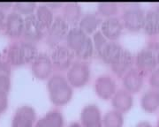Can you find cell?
Returning a JSON list of instances; mask_svg holds the SVG:
<instances>
[{
  "label": "cell",
  "mask_w": 159,
  "mask_h": 127,
  "mask_svg": "<svg viewBox=\"0 0 159 127\" xmlns=\"http://www.w3.org/2000/svg\"><path fill=\"white\" fill-rule=\"evenodd\" d=\"M82 15L81 7L77 2H67L63 5L61 17L68 23L69 26L79 24Z\"/></svg>",
  "instance_id": "cell-18"
},
{
  "label": "cell",
  "mask_w": 159,
  "mask_h": 127,
  "mask_svg": "<svg viewBox=\"0 0 159 127\" xmlns=\"http://www.w3.org/2000/svg\"><path fill=\"white\" fill-rule=\"evenodd\" d=\"M123 50L124 48L119 42L109 41L98 57H100L103 63L111 65L118 58Z\"/></svg>",
  "instance_id": "cell-22"
},
{
  "label": "cell",
  "mask_w": 159,
  "mask_h": 127,
  "mask_svg": "<svg viewBox=\"0 0 159 127\" xmlns=\"http://www.w3.org/2000/svg\"><path fill=\"white\" fill-rule=\"evenodd\" d=\"M6 14L5 11L0 9V30L4 28V25H5V21H6Z\"/></svg>",
  "instance_id": "cell-36"
},
{
  "label": "cell",
  "mask_w": 159,
  "mask_h": 127,
  "mask_svg": "<svg viewBox=\"0 0 159 127\" xmlns=\"http://www.w3.org/2000/svg\"><path fill=\"white\" fill-rule=\"evenodd\" d=\"M119 6L115 2H101L97 6V13L101 17H114L119 12Z\"/></svg>",
  "instance_id": "cell-28"
},
{
  "label": "cell",
  "mask_w": 159,
  "mask_h": 127,
  "mask_svg": "<svg viewBox=\"0 0 159 127\" xmlns=\"http://www.w3.org/2000/svg\"><path fill=\"white\" fill-rule=\"evenodd\" d=\"M111 105L113 110H118L121 113H125L133 108L134 97L133 94L127 92L124 88L117 90L111 98Z\"/></svg>",
  "instance_id": "cell-16"
},
{
  "label": "cell",
  "mask_w": 159,
  "mask_h": 127,
  "mask_svg": "<svg viewBox=\"0 0 159 127\" xmlns=\"http://www.w3.org/2000/svg\"><path fill=\"white\" fill-rule=\"evenodd\" d=\"M13 6V3L11 2H0V9L3 11H6L7 9L11 8Z\"/></svg>",
  "instance_id": "cell-38"
},
{
  "label": "cell",
  "mask_w": 159,
  "mask_h": 127,
  "mask_svg": "<svg viewBox=\"0 0 159 127\" xmlns=\"http://www.w3.org/2000/svg\"><path fill=\"white\" fill-rule=\"evenodd\" d=\"M53 68L54 66L51 56L43 52L38 53V55L31 63V72L34 78L40 81L49 80L53 72Z\"/></svg>",
  "instance_id": "cell-6"
},
{
  "label": "cell",
  "mask_w": 159,
  "mask_h": 127,
  "mask_svg": "<svg viewBox=\"0 0 159 127\" xmlns=\"http://www.w3.org/2000/svg\"><path fill=\"white\" fill-rule=\"evenodd\" d=\"M20 52H21V57L24 64L32 63L35 57L38 55L37 48L35 44L29 41H23L20 42Z\"/></svg>",
  "instance_id": "cell-27"
},
{
  "label": "cell",
  "mask_w": 159,
  "mask_h": 127,
  "mask_svg": "<svg viewBox=\"0 0 159 127\" xmlns=\"http://www.w3.org/2000/svg\"><path fill=\"white\" fill-rule=\"evenodd\" d=\"M92 41H93V44H94V48H95V51L97 52V55L99 56L100 53L102 52V49L107 44L109 41L104 35H102V33L100 30H97L94 34Z\"/></svg>",
  "instance_id": "cell-31"
},
{
  "label": "cell",
  "mask_w": 159,
  "mask_h": 127,
  "mask_svg": "<svg viewBox=\"0 0 159 127\" xmlns=\"http://www.w3.org/2000/svg\"><path fill=\"white\" fill-rule=\"evenodd\" d=\"M8 107V94L0 91V115L3 114Z\"/></svg>",
  "instance_id": "cell-35"
},
{
  "label": "cell",
  "mask_w": 159,
  "mask_h": 127,
  "mask_svg": "<svg viewBox=\"0 0 159 127\" xmlns=\"http://www.w3.org/2000/svg\"><path fill=\"white\" fill-rule=\"evenodd\" d=\"M94 52H95V48H94V44H93V41L89 36V38L87 39L83 46L81 47L78 51L74 53V56H76L78 58V60L87 61L93 57Z\"/></svg>",
  "instance_id": "cell-30"
},
{
  "label": "cell",
  "mask_w": 159,
  "mask_h": 127,
  "mask_svg": "<svg viewBox=\"0 0 159 127\" xmlns=\"http://www.w3.org/2000/svg\"><path fill=\"white\" fill-rule=\"evenodd\" d=\"M122 81L124 89L134 94L142 90L144 84V75L136 68H131L122 77Z\"/></svg>",
  "instance_id": "cell-14"
},
{
  "label": "cell",
  "mask_w": 159,
  "mask_h": 127,
  "mask_svg": "<svg viewBox=\"0 0 159 127\" xmlns=\"http://www.w3.org/2000/svg\"><path fill=\"white\" fill-rule=\"evenodd\" d=\"M102 17L97 12H87L82 15L79 22V28L86 35L95 34L102 24Z\"/></svg>",
  "instance_id": "cell-17"
},
{
  "label": "cell",
  "mask_w": 159,
  "mask_h": 127,
  "mask_svg": "<svg viewBox=\"0 0 159 127\" xmlns=\"http://www.w3.org/2000/svg\"><path fill=\"white\" fill-rule=\"evenodd\" d=\"M134 64L135 68L143 75L150 74L159 64V42H151L137 52Z\"/></svg>",
  "instance_id": "cell-2"
},
{
  "label": "cell",
  "mask_w": 159,
  "mask_h": 127,
  "mask_svg": "<svg viewBox=\"0 0 159 127\" xmlns=\"http://www.w3.org/2000/svg\"><path fill=\"white\" fill-rule=\"evenodd\" d=\"M12 8L13 11L26 17L30 14H34V12L37 8V5L33 1H20L13 3Z\"/></svg>",
  "instance_id": "cell-29"
},
{
  "label": "cell",
  "mask_w": 159,
  "mask_h": 127,
  "mask_svg": "<svg viewBox=\"0 0 159 127\" xmlns=\"http://www.w3.org/2000/svg\"><path fill=\"white\" fill-rule=\"evenodd\" d=\"M88 38L89 35H86L79 27H74L69 29L68 34L66 35V46L74 53H75L83 46Z\"/></svg>",
  "instance_id": "cell-19"
},
{
  "label": "cell",
  "mask_w": 159,
  "mask_h": 127,
  "mask_svg": "<svg viewBox=\"0 0 159 127\" xmlns=\"http://www.w3.org/2000/svg\"><path fill=\"white\" fill-rule=\"evenodd\" d=\"M146 12L141 6L132 5L126 7L122 14L124 28L130 32H139L143 28Z\"/></svg>",
  "instance_id": "cell-5"
},
{
  "label": "cell",
  "mask_w": 159,
  "mask_h": 127,
  "mask_svg": "<svg viewBox=\"0 0 159 127\" xmlns=\"http://www.w3.org/2000/svg\"><path fill=\"white\" fill-rule=\"evenodd\" d=\"M49 98L56 106L67 104L73 99L74 90L66 77L61 73L51 75L47 82Z\"/></svg>",
  "instance_id": "cell-1"
},
{
  "label": "cell",
  "mask_w": 159,
  "mask_h": 127,
  "mask_svg": "<svg viewBox=\"0 0 159 127\" xmlns=\"http://www.w3.org/2000/svg\"><path fill=\"white\" fill-rule=\"evenodd\" d=\"M142 29L147 35L151 36L159 34V12L155 7L146 12Z\"/></svg>",
  "instance_id": "cell-23"
},
{
  "label": "cell",
  "mask_w": 159,
  "mask_h": 127,
  "mask_svg": "<svg viewBox=\"0 0 159 127\" xmlns=\"http://www.w3.org/2000/svg\"><path fill=\"white\" fill-rule=\"evenodd\" d=\"M148 83L151 88L159 90V67H157L150 73L149 78H148Z\"/></svg>",
  "instance_id": "cell-33"
},
{
  "label": "cell",
  "mask_w": 159,
  "mask_h": 127,
  "mask_svg": "<svg viewBox=\"0 0 159 127\" xmlns=\"http://www.w3.org/2000/svg\"><path fill=\"white\" fill-rule=\"evenodd\" d=\"M66 79L75 88L86 86L90 80V67L86 61L76 60L67 70Z\"/></svg>",
  "instance_id": "cell-3"
},
{
  "label": "cell",
  "mask_w": 159,
  "mask_h": 127,
  "mask_svg": "<svg viewBox=\"0 0 159 127\" xmlns=\"http://www.w3.org/2000/svg\"><path fill=\"white\" fill-rule=\"evenodd\" d=\"M123 30L124 26L122 20L116 16L106 18L105 20H103L100 29V31L107 38V40L111 42H116L118 40L122 35Z\"/></svg>",
  "instance_id": "cell-12"
},
{
  "label": "cell",
  "mask_w": 159,
  "mask_h": 127,
  "mask_svg": "<svg viewBox=\"0 0 159 127\" xmlns=\"http://www.w3.org/2000/svg\"><path fill=\"white\" fill-rule=\"evenodd\" d=\"M24 28V17L15 11H11L6 14L4 30L10 37L17 38L21 36Z\"/></svg>",
  "instance_id": "cell-13"
},
{
  "label": "cell",
  "mask_w": 159,
  "mask_h": 127,
  "mask_svg": "<svg viewBox=\"0 0 159 127\" xmlns=\"http://www.w3.org/2000/svg\"><path fill=\"white\" fill-rule=\"evenodd\" d=\"M135 127H153L152 125L148 121H141L137 124Z\"/></svg>",
  "instance_id": "cell-39"
},
{
  "label": "cell",
  "mask_w": 159,
  "mask_h": 127,
  "mask_svg": "<svg viewBox=\"0 0 159 127\" xmlns=\"http://www.w3.org/2000/svg\"><path fill=\"white\" fill-rule=\"evenodd\" d=\"M6 60L11 65L20 66L24 64L20 42H13L10 44L6 50Z\"/></svg>",
  "instance_id": "cell-25"
},
{
  "label": "cell",
  "mask_w": 159,
  "mask_h": 127,
  "mask_svg": "<svg viewBox=\"0 0 159 127\" xmlns=\"http://www.w3.org/2000/svg\"><path fill=\"white\" fill-rule=\"evenodd\" d=\"M34 15L37 19V20L39 21L42 28L44 29V31H46L51 27L55 19L53 11L46 4H41L39 6H37Z\"/></svg>",
  "instance_id": "cell-24"
},
{
  "label": "cell",
  "mask_w": 159,
  "mask_h": 127,
  "mask_svg": "<svg viewBox=\"0 0 159 127\" xmlns=\"http://www.w3.org/2000/svg\"><path fill=\"white\" fill-rule=\"evenodd\" d=\"M134 64V57L133 53L130 50L124 49L118 58L110 66L115 75L118 77H123L125 72H127L131 68H133Z\"/></svg>",
  "instance_id": "cell-15"
},
{
  "label": "cell",
  "mask_w": 159,
  "mask_h": 127,
  "mask_svg": "<svg viewBox=\"0 0 159 127\" xmlns=\"http://www.w3.org/2000/svg\"><path fill=\"white\" fill-rule=\"evenodd\" d=\"M51 58L54 68L57 70H68L74 63V53L66 45L60 44L53 48Z\"/></svg>",
  "instance_id": "cell-7"
},
{
  "label": "cell",
  "mask_w": 159,
  "mask_h": 127,
  "mask_svg": "<svg viewBox=\"0 0 159 127\" xmlns=\"http://www.w3.org/2000/svg\"><path fill=\"white\" fill-rule=\"evenodd\" d=\"M80 125L82 127H102L101 110L97 104L86 105L80 112Z\"/></svg>",
  "instance_id": "cell-11"
},
{
  "label": "cell",
  "mask_w": 159,
  "mask_h": 127,
  "mask_svg": "<svg viewBox=\"0 0 159 127\" xmlns=\"http://www.w3.org/2000/svg\"><path fill=\"white\" fill-rule=\"evenodd\" d=\"M11 76L0 75V91L8 94L11 90Z\"/></svg>",
  "instance_id": "cell-32"
},
{
  "label": "cell",
  "mask_w": 159,
  "mask_h": 127,
  "mask_svg": "<svg viewBox=\"0 0 159 127\" xmlns=\"http://www.w3.org/2000/svg\"><path fill=\"white\" fill-rule=\"evenodd\" d=\"M34 127H64L63 114L57 110H50L37 120Z\"/></svg>",
  "instance_id": "cell-21"
},
{
  "label": "cell",
  "mask_w": 159,
  "mask_h": 127,
  "mask_svg": "<svg viewBox=\"0 0 159 127\" xmlns=\"http://www.w3.org/2000/svg\"><path fill=\"white\" fill-rule=\"evenodd\" d=\"M46 5L52 10V9H56V8L62 7L64 3H61V2H51V3H46Z\"/></svg>",
  "instance_id": "cell-37"
},
{
  "label": "cell",
  "mask_w": 159,
  "mask_h": 127,
  "mask_svg": "<svg viewBox=\"0 0 159 127\" xmlns=\"http://www.w3.org/2000/svg\"><path fill=\"white\" fill-rule=\"evenodd\" d=\"M11 74V65L6 60L0 59V75H9Z\"/></svg>",
  "instance_id": "cell-34"
},
{
  "label": "cell",
  "mask_w": 159,
  "mask_h": 127,
  "mask_svg": "<svg viewBox=\"0 0 159 127\" xmlns=\"http://www.w3.org/2000/svg\"><path fill=\"white\" fill-rule=\"evenodd\" d=\"M141 107L148 113H155L159 110V90L150 88L141 97Z\"/></svg>",
  "instance_id": "cell-20"
},
{
  "label": "cell",
  "mask_w": 159,
  "mask_h": 127,
  "mask_svg": "<svg viewBox=\"0 0 159 127\" xmlns=\"http://www.w3.org/2000/svg\"><path fill=\"white\" fill-rule=\"evenodd\" d=\"M157 127H159V117H158V121H157Z\"/></svg>",
  "instance_id": "cell-41"
},
{
  "label": "cell",
  "mask_w": 159,
  "mask_h": 127,
  "mask_svg": "<svg viewBox=\"0 0 159 127\" xmlns=\"http://www.w3.org/2000/svg\"><path fill=\"white\" fill-rule=\"evenodd\" d=\"M69 29L68 23L61 16H56L51 27L45 31L46 43L52 48L60 45L63 41L66 40Z\"/></svg>",
  "instance_id": "cell-4"
},
{
  "label": "cell",
  "mask_w": 159,
  "mask_h": 127,
  "mask_svg": "<svg viewBox=\"0 0 159 127\" xmlns=\"http://www.w3.org/2000/svg\"><path fill=\"white\" fill-rule=\"evenodd\" d=\"M44 34L45 31L40 25L34 13L24 17L22 36L25 38V41H29L31 42H37L44 36Z\"/></svg>",
  "instance_id": "cell-10"
},
{
  "label": "cell",
  "mask_w": 159,
  "mask_h": 127,
  "mask_svg": "<svg viewBox=\"0 0 159 127\" xmlns=\"http://www.w3.org/2000/svg\"><path fill=\"white\" fill-rule=\"evenodd\" d=\"M124 122L125 118L123 113L115 110L107 111L102 117L103 127H123Z\"/></svg>",
  "instance_id": "cell-26"
},
{
  "label": "cell",
  "mask_w": 159,
  "mask_h": 127,
  "mask_svg": "<svg viewBox=\"0 0 159 127\" xmlns=\"http://www.w3.org/2000/svg\"><path fill=\"white\" fill-rule=\"evenodd\" d=\"M36 113L30 105H21L15 110L11 127H34L36 123Z\"/></svg>",
  "instance_id": "cell-8"
},
{
  "label": "cell",
  "mask_w": 159,
  "mask_h": 127,
  "mask_svg": "<svg viewBox=\"0 0 159 127\" xmlns=\"http://www.w3.org/2000/svg\"><path fill=\"white\" fill-rule=\"evenodd\" d=\"M95 91L99 98L110 100L112 98L117 91L116 81L110 74L98 76L95 81Z\"/></svg>",
  "instance_id": "cell-9"
},
{
  "label": "cell",
  "mask_w": 159,
  "mask_h": 127,
  "mask_svg": "<svg viewBox=\"0 0 159 127\" xmlns=\"http://www.w3.org/2000/svg\"><path fill=\"white\" fill-rule=\"evenodd\" d=\"M66 127H82V126H81V125H80V123L74 122V123H71V124H69L68 125H67Z\"/></svg>",
  "instance_id": "cell-40"
}]
</instances>
